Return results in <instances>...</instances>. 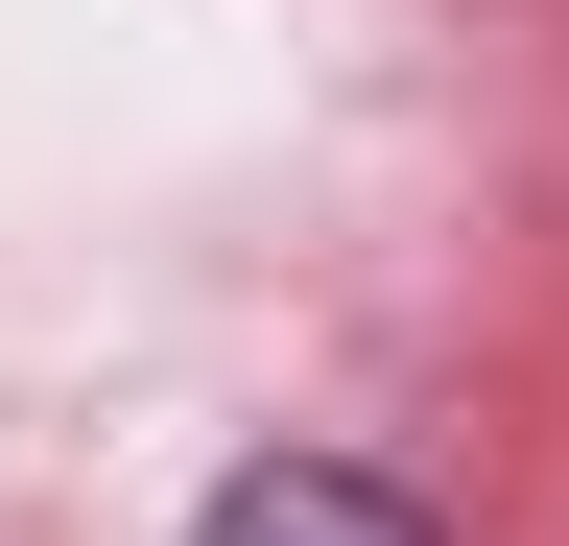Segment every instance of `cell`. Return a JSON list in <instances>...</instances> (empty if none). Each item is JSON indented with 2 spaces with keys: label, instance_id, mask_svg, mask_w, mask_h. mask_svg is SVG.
<instances>
[{
  "label": "cell",
  "instance_id": "cell-1",
  "mask_svg": "<svg viewBox=\"0 0 569 546\" xmlns=\"http://www.w3.org/2000/svg\"><path fill=\"white\" fill-rule=\"evenodd\" d=\"M190 546H427V499H380V475H332V451H284V475H238Z\"/></svg>",
  "mask_w": 569,
  "mask_h": 546
}]
</instances>
